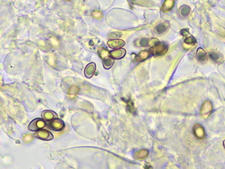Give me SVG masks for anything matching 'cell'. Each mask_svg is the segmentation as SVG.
I'll list each match as a JSON object with an SVG mask.
<instances>
[{
    "label": "cell",
    "instance_id": "6da1fadb",
    "mask_svg": "<svg viewBox=\"0 0 225 169\" xmlns=\"http://www.w3.org/2000/svg\"><path fill=\"white\" fill-rule=\"evenodd\" d=\"M46 123L44 120L41 119H35L32 121L29 125V130L31 131H37L45 127Z\"/></svg>",
    "mask_w": 225,
    "mask_h": 169
},
{
    "label": "cell",
    "instance_id": "7a4b0ae2",
    "mask_svg": "<svg viewBox=\"0 0 225 169\" xmlns=\"http://www.w3.org/2000/svg\"><path fill=\"white\" fill-rule=\"evenodd\" d=\"M168 50V46L164 43L159 42L156 46L151 48L150 52L154 55H160L165 53Z\"/></svg>",
    "mask_w": 225,
    "mask_h": 169
},
{
    "label": "cell",
    "instance_id": "3957f363",
    "mask_svg": "<svg viewBox=\"0 0 225 169\" xmlns=\"http://www.w3.org/2000/svg\"><path fill=\"white\" fill-rule=\"evenodd\" d=\"M49 126L52 130H54L55 131H60V130L64 129L65 124L61 119H59L58 118L52 120L49 124Z\"/></svg>",
    "mask_w": 225,
    "mask_h": 169
},
{
    "label": "cell",
    "instance_id": "277c9868",
    "mask_svg": "<svg viewBox=\"0 0 225 169\" xmlns=\"http://www.w3.org/2000/svg\"><path fill=\"white\" fill-rule=\"evenodd\" d=\"M35 135L36 137H37L38 139H40V140L44 141H50L53 140V138H54L52 133H50L47 130L40 129L37 130V131H36Z\"/></svg>",
    "mask_w": 225,
    "mask_h": 169
},
{
    "label": "cell",
    "instance_id": "5b68a950",
    "mask_svg": "<svg viewBox=\"0 0 225 169\" xmlns=\"http://www.w3.org/2000/svg\"><path fill=\"white\" fill-rule=\"evenodd\" d=\"M125 45V42L121 39H110L108 41V46L112 49H119Z\"/></svg>",
    "mask_w": 225,
    "mask_h": 169
},
{
    "label": "cell",
    "instance_id": "8992f818",
    "mask_svg": "<svg viewBox=\"0 0 225 169\" xmlns=\"http://www.w3.org/2000/svg\"><path fill=\"white\" fill-rule=\"evenodd\" d=\"M95 70H96V65L94 62L89 64L85 69V75L88 79L91 78L94 74Z\"/></svg>",
    "mask_w": 225,
    "mask_h": 169
},
{
    "label": "cell",
    "instance_id": "52a82bcc",
    "mask_svg": "<svg viewBox=\"0 0 225 169\" xmlns=\"http://www.w3.org/2000/svg\"><path fill=\"white\" fill-rule=\"evenodd\" d=\"M126 54V50L124 49H116L115 50L111 51L110 55L111 58L116 60H120Z\"/></svg>",
    "mask_w": 225,
    "mask_h": 169
},
{
    "label": "cell",
    "instance_id": "ba28073f",
    "mask_svg": "<svg viewBox=\"0 0 225 169\" xmlns=\"http://www.w3.org/2000/svg\"><path fill=\"white\" fill-rule=\"evenodd\" d=\"M194 131L195 136H196L197 137H198L199 139L204 137V135H205L204 130H203V128L201 127V125H198V124H197V125H195L194 127Z\"/></svg>",
    "mask_w": 225,
    "mask_h": 169
},
{
    "label": "cell",
    "instance_id": "9c48e42d",
    "mask_svg": "<svg viewBox=\"0 0 225 169\" xmlns=\"http://www.w3.org/2000/svg\"><path fill=\"white\" fill-rule=\"evenodd\" d=\"M150 56V52L147 50L141 51V52L138 53L135 57V60L139 62H141L144 60H145L146 59H147Z\"/></svg>",
    "mask_w": 225,
    "mask_h": 169
},
{
    "label": "cell",
    "instance_id": "30bf717a",
    "mask_svg": "<svg viewBox=\"0 0 225 169\" xmlns=\"http://www.w3.org/2000/svg\"><path fill=\"white\" fill-rule=\"evenodd\" d=\"M42 116H43L45 121H50L57 118V114L55 112H52V111L45 110L42 113Z\"/></svg>",
    "mask_w": 225,
    "mask_h": 169
},
{
    "label": "cell",
    "instance_id": "8fae6325",
    "mask_svg": "<svg viewBox=\"0 0 225 169\" xmlns=\"http://www.w3.org/2000/svg\"><path fill=\"white\" fill-rule=\"evenodd\" d=\"M197 58L201 62H204L207 60V54L203 49L199 48L197 52Z\"/></svg>",
    "mask_w": 225,
    "mask_h": 169
},
{
    "label": "cell",
    "instance_id": "7c38bea8",
    "mask_svg": "<svg viewBox=\"0 0 225 169\" xmlns=\"http://www.w3.org/2000/svg\"><path fill=\"white\" fill-rule=\"evenodd\" d=\"M169 24L167 22L164 23H161V24L158 25V26L155 29V32L157 34H162L166 31V29L168 28Z\"/></svg>",
    "mask_w": 225,
    "mask_h": 169
},
{
    "label": "cell",
    "instance_id": "4fadbf2b",
    "mask_svg": "<svg viewBox=\"0 0 225 169\" xmlns=\"http://www.w3.org/2000/svg\"><path fill=\"white\" fill-rule=\"evenodd\" d=\"M212 111V104L210 102L207 101L203 104L201 108V112L203 114H209V113Z\"/></svg>",
    "mask_w": 225,
    "mask_h": 169
},
{
    "label": "cell",
    "instance_id": "5bb4252c",
    "mask_svg": "<svg viewBox=\"0 0 225 169\" xmlns=\"http://www.w3.org/2000/svg\"><path fill=\"white\" fill-rule=\"evenodd\" d=\"M114 60L111 58H109V57H107L106 58L103 59V67H104L105 69H110V68H111L112 67V66H113L114 65Z\"/></svg>",
    "mask_w": 225,
    "mask_h": 169
},
{
    "label": "cell",
    "instance_id": "9a60e30c",
    "mask_svg": "<svg viewBox=\"0 0 225 169\" xmlns=\"http://www.w3.org/2000/svg\"><path fill=\"white\" fill-rule=\"evenodd\" d=\"M78 91H79V88H78L77 86H76V85H73V86H71L68 89V94L69 97H71V98H74L77 95Z\"/></svg>",
    "mask_w": 225,
    "mask_h": 169
},
{
    "label": "cell",
    "instance_id": "2e32d148",
    "mask_svg": "<svg viewBox=\"0 0 225 169\" xmlns=\"http://www.w3.org/2000/svg\"><path fill=\"white\" fill-rule=\"evenodd\" d=\"M148 154H149V151L147 149H141V150L138 151L137 153H136L135 158L139 160H142L147 157Z\"/></svg>",
    "mask_w": 225,
    "mask_h": 169
},
{
    "label": "cell",
    "instance_id": "e0dca14e",
    "mask_svg": "<svg viewBox=\"0 0 225 169\" xmlns=\"http://www.w3.org/2000/svg\"><path fill=\"white\" fill-rule=\"evenodd\" d=\"M190 12H191V8L189 7L188 6H182V7L180 8V14L184 17L188 16L189 14L190 13Z\"/></svg>",
    "mask_w": 225,
    "mask_h": 169
},
{
    "label": "cell",
    "instance_id": "ac0fdd59",
    "mask_svg": "<svg viewBox=\"0 0 225 169\" xmlns=\"http://www.w3.org/2000/svg\"><path fill=\"white\" fill-rule=\"evenodd\" d=\"M209 58L212 60V61L216 62H218L220 61V55L218 54V53L214 52H210L208 53Z\"/></svg>",
    "mask_w": 225,
    "mask_h": 169
},
{
    "label": "cell",
    "instance_id": "d6986e66",
    "mask_svg": "<svg viewBox=\"0 0 225 169\" xmlns=\"http://www.w3.org/2000/svg\"><path fill=\"white\" fill-rule=\"evenodd\" d=\"M184 43L187 45H195L196 43V39L193 36H189V37H187V39L184 40Z\"/></svg>",
    "mask_w": 225,
    "mask_h": 169
},
{
    "label": "cell",
    "instance_id": "ffe728a7",
    "mask_svg": "<svg viewBox=\"0 0 225 169\" xmlns=\"http://www.w3.org/2000/svg\"><path fill=\"white\" fill-rule=\"evenodd\" d=\"M109 54H110V52L106 50H102L100 51V52H99V55H100V57L102 59H104L108 57Z\"/></svg>",
    "mask_w": 225,
    "mask_h": 169
},
{
    "label": "cell",
    "instance_id": "44dd1931",
    "mask_svg": "<svg viewBox=\"0 0 225 169\" xmlns=\"http://www.w3.org/2000/svg\"><path fill=\"white\" fill-rule=\"evenodd\" d=\"M149 42H150L149 39H146V38H143V39L140 40L139 43L141 46H147L148 45H149Z\"/></svg>",
    "mask_w": 225,
    "mask_h": 169
},
{
    "label": "cell",
    "instance_id": "7402d4cb",
    "mask_svg": "<svg viewBox=\"0 0 225 169\" xmlns=\"http://www.w3.org/2000/svg\"><path fill=\"white\" fill-rule=\"evenodd\" d=\"M33 136L31 135H26L24 136V138H23V140H24V142L26 143H29L31 142L32 140H33Z\"/></svg>",
    "mask_w": 225,
    "mask_h": 169
},
{
    "label": "cell",
    "instance_id": "603a6c76",
    "mask_svg": "<svg viewBox=\"0 0 225 169\" xmlns=\"http://www.w3.org/2000/svg\"><path fill=\"white\" fill-rule=\"evenodd\" d=\"M92 16L94 17V18H95L99 19V18H101V17H102L103 15H102V14H101V12L95 11V12H93Z\"/></svg>",
    "mask_w": 225,
    "mask_h": 169
},
{
    "label": "cell",
    "instance_id": "cb8c5ba5",
    "mask_svg": "<svg viewBox=\"0 0 225 169\" xmlns=\"http://www.w3.org/2000/svg\"><path fill=\"white\" fill-rule=\"evenodd\" d=\"M159 42H160V41H159L158 39H151L150 41L149 45L152 48V47H154V46H156V44H158Z\"/></svg>",
    "mask_w": 225,
    "mask_h": 169
},
{
    "label": "cell",
    "instance_id": "d4e9b609",
    "mask_svg": "<svg viewBox=\"0 0 225 169\" xmlns=\"http://www.w3.org/2000/svg\"><path fill=\"white\" fill-rule=\"evenodd\" d=\"M120 33H112L110 34V36H111L112 38H118L121 37V35H117L118 34H120Z\"/></svg>",
    "mask_w": 225,
    "mask_h": 169
},
{
    "label": "cell",
    "instance_id": "484cf974",
    "mask_svg": "<svg viewBox=\"0 0 225 169\" xmlns=\"http://www.w3.org/2000/svg\"><path fill=\"white\" fill-rule=\"evenodd\" d=\"M223 145H224V148H225V141H224V142H223Z\"/></svg>",
    "mask_w": 225,
    "mask_h": 169
}]
</instances>
